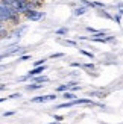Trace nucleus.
Wrapping results in <instances>:
<instances>
[{
  "label": "nucleus",
  "mask_w": 123,
  "mask_h": 124,
  "mask_svg": "<svg viewBox=\"0 0 123 124\" xmlns=\"http://www.w3.org/2000/svg\"><path fill=\"white\" fill-rule=\"evenodd\" d=\"M15 15H17V12L12 9L11 6H8L6 3H3L2 0H0V21H2V23L11 21Z\"/></svg>",
  "instance_id": "obj_1"
},
{
  "label": "nucleus",
  "mask_w": 123,
  "mask_h": 124,
  "mask_svg": "<svg viewBox=\"0 0 123 124\" xmlns=\"http://www.w3.org/2000/svg\"><path fill=\"white\" fill-rule=\"evenodd\" d=\"M76 104H94V103L91 101V98H75V100H70V101H65L62 104H58V109L71 108V106H76Z\"/></svg>",
  "instance_id": "obj_2"
},
{
  "label": "nucleus",
  "mask_w": 123,
  "mask_h": 124,
  "mask_svg": "<svg viewBox=\"0 0 123 124\" xmlns=\"http://www.w3.org/2000/svg\"><path fill=\"white\" fill-rule=\"evenodd\" d=\"M24 17H26L27 20H30V21H40L41 18L44 17V12L38 11V9H30V11H27L26 14H24Z\"/></svg>",
  "instance_id": "obj_3"
},
{
  "label": "nucleus",
  "mask_w": 123,
  "mask_h": 124,
  "mask_svg": "<svg viewBox=\"0 0 123 124\" xmlns=\"http://www.w3.org/2000/svg\"><path fill=\"white\" fill-rule=\"evenodd\" d=\"M55 98H58L56 94H47V95H38V97H34L32 103H46V101H53Z\"/></svg>",
  "instance_id": "obj_4"
},
{
  "label": "nucleus",
  "mask_w": 123,
  "mask_h": 124,
  "mask_svg": "<svg viewBox=\"0 0 123 124\" xmlns=\"http://www.w3.org/2000/svg\"><path fill=\"white\" fill-rule=\"evenodd\" d=\"M46 71V65H41V67H35V68H32L26 76H27V79H30V77H35V76H40V74H43Z\"/></svg>",
  "instance_id": "obj_5"
},
{
  "label": "nucleus",
  "mask_w": 123,
  "mask_h": 124,
  "mask_svg": "<svg viewBox=\"0 0 123 124\" xmlns=\"http://www.w3.org/2000/svg\"><path fill=\"white\" fill-rule=\"evenodd\" d=\"M26 30H27V26H26V24H23V26H20L18 29H15L14 32L11 33V36H12V38H20V36L23 35V32H26Z\"/></svg>",
  "instance_id": "obj_6"
},
{
  "label": "nucleus",
  "mask_w": 123,
  "mask_h": 124,
  "mask_svg": "<svg viewBox=\"0 0 123 124\" xmlns=\"http://www.w3.org/2000/svg\"><path fill=\"white\" fill-rule=\"evenodd\" d=\"M88 9H87V6H78V8H75L73 9V15H76V17H81V15H84L85 12H87Z\"/></svg>",
  "instance_id": "obj_7"
},
{
  "label": "nucleus",
  "mask_w": 123,
  "mask_h": 124,
  "mask_svg": "<svg viewBox=\"0 0 123 124\" xmlns=\"http://www.w3.org/2000/svg\"><path fill=\"white\" fill-rule=\"evenodd\" d=\"M43 83H30V85H26V91H36V89H41L43 88Z\"/></svg>",
  "instance_id": "obj_8"
},
{
  "label": "nucleus",
  "mask_w": 123,
  "mask_h": 124,
  "mask_svg": "<svg viewBox=\"0 0 123 124\" xmlns=\"http://www.w3.org/2000/svg\"><path fill=\"white\" fill-rule=\"evenodd\" d=\"M71 86H75V83H64V85H59L56 88V91L58 92H65V91H69Z\"/></svg>",
  "instance_id": "obj_9"
},
{
  "label": "nucleus",
  "mask_w": 123,
  "mask_h": 124,
  "mask_svg": "<svg viewBox=\"0 0 123 124\" xmlns=\"http://www.w3.org/2000/svg\"><path fill=\"white\" fill-rule=\"evenodd\" d=\"M47 80H49V77H47V76H41V74H40V76H35V77H34V82H35V83H46Z\"/></svg>",
  "instance_id": "obj_10"
},
{
  "label": "nucleus",
  "mask_w": 123,
  "mask_h": 124,
  "mask_svg": "<svg viewBox=\"0 0 123 124\" xmlns=\"http://www.w3.org/2000/svg\"><path fill=\"white\" fill-rule=\"evenodd\" d=\"M62 97L65 98V100H69V101H70V100H75V98H76V95L73 94V92H69V91H65Z\"/></svg>",
  "instance_id": "obj_11"
},
{
  "label": "nucleus",
  "mask_w": 123,
  "mask_h": 124,
  "mask_svg": "<svg viewBox=\"0 0 123 124\" xmlns=\"http://www.w3.org/2000/svg\"><path fill=\"white\" fill-rule=\"evenodd\" d=\"M79 53L85 54V56L90 58V59H93V58H94V54H93V53H90V52H87V50H84V48H79Z\"/></svg>",
  "instance_id": "obj_12"
},
{
  "label": "nucleus",
  "mask_w": 123,
  "mask_h": 124,
  "mask_svg": "<svg viewBox=\"0 0 123 124\" xmlns=\"http://www.w3.org/2000/svg\"><path fill=\"white\" fill-rule=\"evenodd\" d=\"M55 33H56V35H67V33H69V29H67V27H61Z\"/></svg>",
  "instance_id": "obj_13"
},
{
  "label": "nucleus",
  "mask_w": 123,
  "mask_h": 124,
  "mask_svg": "<svg viewBox=\"0 0 123 124\" xmlns=\"http://www.w3.org/2000/svg\"><path fill=\"white\" fill-rule=\"evenodd\" d=\"M59 42H62V44H67V46H71V47H76V42H75V41H67V39H61Z\"/></svg>",
  "instance_id": "obj_14"
},
{
  "label": "nucleus",
  "mask_w": 123,
  "mask_h": 124,
  "mask_svg": "<svg viewBox=\"0 0 123 124\" xmlns=\"http://www.w3.org/2000/svg\"><path fill=\"white\" fill-rule=\"evenodd\" d=\"M114 21H115V23H117V24H120V23H122V15L119 14V12H117V14H115V15H114Z\"/></svg>",
  "instance_id": "obj_15"
},
{
  "label": "nucleus",
  "mask_w": 123,
  "mask_h": 124,
  "mask_svg": "<svg viewBox=\"0 0 123 124\" xmlns=\"http://www.w3.org/2000/svg\"><path fill=\"white\" fill-rule=\"evenodd\" d=\"M30 59V54H24V56H20L18 58V62H24V61H27Z\"/></svg>",
  "instance_id": "obj_16"
},
{
  "label": "nucleus",
  "mask_w": 123,
  "mask_h": 124,
  "mask_svg": "<svg viewBox=\"0 0 123 124\" xmlns=\"http://www.w3.org/2000/svg\"><path fill=\"white\" fill-rule=\"evenodd\" d=\"M44 62H46V59H40V61H35V67H41V65H44Z\"/></svg>",
  "instance_id": "obj_17"
},
{
  "label": "nucleus",
  "mask_w": 123,
  "mask_h": 124,
  "mask_svg": "<svg viewBox=\"0 0 123 124\" xmlns=\"http://www.w3.org/2000/svg\"><path fill=\"white\" fill-rule=\"evenodd\" d=\"M117 9H119V14H120V15H123V3L117 5Z\"/></svg>",
  "instance_id": "obj_18"
},
{
  "label": "nucleus",
  "mask_w": 123,
  "mask_h": 124,
  "mask_svg": "<svg viewBox=\"0 0 123 124\" xmlns=\"http://www.w3.org/2000/svg\"><path fill=\"white\" fill-rule=\"evenodd\" d=\"M82 67H85V68H90V70H94V64H84Z\"/></svg>",
  "instance_id": "obj_19"
},
{
  "label": "nucleus",
  "mask_w": 123,
  "mask_h": 124,
  "mask_svg": "<svg viewBox=\"0 0 123 124\" xmlns=\"http://www.w3.org/2000/svg\"><path fill=\"white\" fill-rule=\"evenodd\" d=\"M62 56H64V53H55V54H52L50 58H53V59H55V58H62Z\"/></svg>",
  "instance_id": "obj_20"
},
{
  "label": "nucleus",
  "mask_w": 123,
  "mask_h": 124,
  "mask_svg": "<svg viewBox=\"0 0 123 124\" xmlns=\"http://www.w3.org/2000/svg\"><path fill=\"white\" fill-rule=\"evenodd\" d=\"M11 115H14L12 110H9V112H3V116H11Z\"/></svg>",
  "instance_id": "obj_21"
},
{
  "label": "nucleus",
  "mask_w": 123,
  "mask_h": 124,
  "mask_svg": "<svg viewBox=\"0 0 123 124\" xmlns=\"http://www.w3.org/2000/svg\"><path fill=\"white\" fill-rule=\"evenodd\" d=\"M55 120H56V121H62V120H64V116H61V115H55Z\"/></svg>",
  "instance_id": "obj_22"
},
{
  "label": "nucleus",
  "mask_w": 123,
  "mask_h": 124,
  "mask_svg": "<svg viewBox=\"0 0 123 124\" xmlns=\"http://www.w3.org/2000/svg\"><path fill=\"white\" fill-rule=\"evenodd\" d=\"M87 30H88V32H91V33H96V32H97L96 29H93V27H90V26L87 27Z\"/></svg>",
  "instance_id": "obj_23"
},
{
  "label": "nucleus",
  "mask_w": 123,
  "mask_h": 124,
  "mask_svg": "<svg viewBox=\"0 0 123 124\" xmlns=\"http://www.w3.org/2000/svg\"><path fill=\"white\" fill-rule=\"evenodd\" d=\"M0 32H5V26H3L2 21H0Z\"/></svg>",
  "instance_id": "obj_24"
},
{
  "label": "nucleus",
  "mask_w": 123,
  "mask_h": 124,
  "mask_svg": "<svg viewBox=\"0 0 123 124\" xmlns=\"http://www.w3.org/2000/svg\"><path fill=\"white\" fill-rule=\"evenodd\" d=\"M5 58H6V54H5V53H2V54H0V62H2Z\"/></svg>",
  "instance_id": "obj_25"
},
{
  "label": "nucleus",
  "mask_w": 123,
  "mask_h": 124,
  "mask_svg": "<svg viewBox=\"0 0 123 124\" xmlns=\"http://www.w3.org/2000/svg\"><path fill=\"white\" fill-rule=\"evenodd\" d=\"M3 89H6V86L5 85H0V91H3Z\"/></svg>",
  "instance_id": "obj_26"
},
{
  "label": "nucleus",
  "mask_w": 123,
  "mask_h": 124,
  "mask_svg": "<svg viewBox=\"0 0 123 124\" xmlns=\"http://www.w3.org/2000/svg\"><path fill=\"white\" fill-rule=\"evenodd\" d=\"M47 124H62V123H59V121H55V123H47Z\"/></svg>",
  "instance_id": "obj_27"
},
{
  "label": "nucleus",
  "mask_w": 123,
  "mask_h": 124,
  "mask_svg": "<svg viewBox=\"0 0 123 124\" xmlns=\"http://www.w3.org/2000/svg\"><path fill=\"white\" fill-rule=\"evenodd\" d=\"M32 2H38V3H43L44 0H32Z\"/></svg>",
  "instance_id": "obj_28"
}]
</instances>
